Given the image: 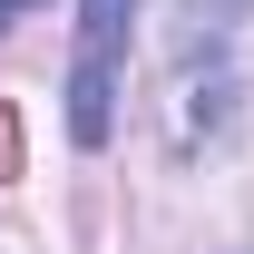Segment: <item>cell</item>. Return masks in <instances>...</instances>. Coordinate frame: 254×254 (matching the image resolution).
<instances>
[{
	"label": "cell",
	"mask_w": 254,
	"mask_h": 254,
	"mask_svg": "<svg viewBox=\"0 0 254 254\" xmlns=\"http://www.w3.org/2000/svg\"><path fill=\"white\" fill-rule=\"evenodd\" d=\"M127 20H137V0H78V59H68V137H78V147H108V137H118Z\"/></svg>",
	"instance_id": "1"
},
{
	"label": "cell",
	"mask_w": 254,
	"mask_h": 254,
	"mask_svg": "<svg viewBox=\"0 0 254 254\" xmlns=\"http://www.w3.org/2000/svg\"><path fill=\"white\" fill-rule=\"evenodd\" d=\"M20 10H39V0H0V30H10V20H20Z\"/></svg>",
	"instance_id": "3"
},
{
	"label": "cell",
	"mask_w": 254,
	"mask_h": 254,
	"mask_svg": "<svg viewBox=\"0 0 254 254\" xmlns=\"http://www.w3.org/2000/svg\"><path fill=\"white\" fill-rule=\"evenodd\" d=\"M186 10H195V30H235V20H245L254 0H186Z\"/></svg>",
	"instance_id": "2"
}]
</instances>
